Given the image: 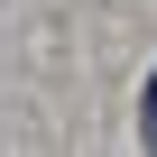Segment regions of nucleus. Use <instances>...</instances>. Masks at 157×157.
Returning a JSON list of instances; mask_svg holds the SVG:
<instances>
[{
	"label": "nucleus",
	"instance_id": "1",
	"mask_svg": "<svg viewBox=\"0 0 157 157\" xmlns=\"http://www.w3.org/2000/svg\"><path fill=\"white\" fill-rule=\"evenodd\" d=\"M139 139L157 148V74H148V120H139Z\"/></svg>",
	"mask_w": 157,
	"mask_h": 157
}]
</instances>
